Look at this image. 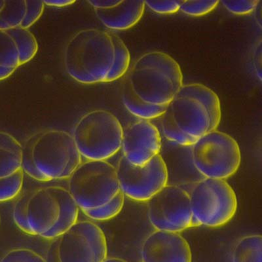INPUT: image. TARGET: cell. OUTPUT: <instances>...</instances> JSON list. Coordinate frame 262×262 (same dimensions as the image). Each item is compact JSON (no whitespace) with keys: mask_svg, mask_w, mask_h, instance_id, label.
<instances>
[{"mask_svg":"<svg viewBox=\"0 0 262 262\" xmlns=\"http://www.w3.org/2000/svg\"><path fill=\"white\" fill-rule=\"evenodd\" d=\"M161 134L149 121L140 120L123 130L121 148L123 157L133 165L142 167L160 154Z\"/></svg>","mask_w":262,"mask_h":262,"instance_id":"7c38bea8","label":"cell"},{"mask_svg":"<svg viewBox=\"0 0 262 262\" xmlns=\"http://www.w3.org/2000/svg\"><path fill=\"white\" fill-rule=\"evenodd\" d=\"M142 262H191L189 243L179 233L156 230L145 238L140 250Z\"/></svg>","mask_w":262,"mask_h":262,"instance_id":"4fadbf2b","label":"cell"},{"mask_svg":"<svg viewBox=\"0 0 262 262\" xmlns=\"http://www.w3.org/2000/svg\"><path fill=\"white\" fill-rule=\"evenodd\" d=\"M219 3V1H181L180 11L185 15L201 16L212 12Z\"/></svg>","mask_w":262,"mask_h":262,"instance_id":"83f0119b","label":"cell"},{"mask_svg":"<svg viewBox=\"0 0 262 262\" xmlns=\"http://www.w3.org/2000/svg\"><path fill=\"white\" fill-rule=\"evenodd\" d=\"M60 262H102L107 258L106 236L97 224L78 221L58 237Z\"/></svg>","mask_w":262,"mask_h":262,"instance_id":"8fae6325","label":"cell"},{"mask_svg":"<svg viewBox=\"0 0 262 262\" xmlns=\"http://www.w3.org/2000/svg\"><path fill=\"white\" fill-rule=\"evenodd\" d=\"M59 217V205L49 186L33 190L27 210V224L32 235L41 237L55 226Z\"/></svg>","mask_w":262,"mask_h":262,"instance_id":"5bb4252c","label":"cell"},{"mask_svg":"<svg viewBox=\"0 0 262 262\" xmlns=\"http://www.w3.org/2000/svg\"><path fill=\"white\" fill-rule=\"evenodd\" d=\"M165 112L182 133L195 139L217 130L222 118L217 95L198 83L183 84Z\"/></svg>","mask_w":262,"mask_h":262,"instance_id":"3957f363","label":"cell"},{"mask_svg":"<svg viewBox=\"0 0 262 262\" xmlns=\"http://www.w3.org/2000/svg\"><path fill=\"white\" fill-rule=\"evenodd\" d=\"M124 203H125V195L120 191L107 204L97 209L84 210L82 212L93 221H109L120 213L123 209Z\"/></svg>","mask_w":262,"mask_h":262,"instance_id":"603a6c76","label":"cell"},{"mask_svg":"<svg viewBox=\"0 0 262 262\" xmlns=\"http://www.w3.org/2000/svg\"><path fill=\"white\" fill-rule=\"evenodd\" d=\"M123 133L122 125L114 114L98 109L81 117L72 137L81 158L106 161L120 150Z\"/></svg>","mask_w":262,"mask_h":262,"instance_id":"277c9868","label":"cell"},{"mask_svg":"<svg viewBox=\"0 0 262 262\" xmlns=\"http://www.w3.org/2000/svg\"><path fill=\"white\" fill-rule=\"evenodd\" d=\"M58 237L52 240L46 253V262H60L57 253Z\"/></svg>","mask_w":262,"mask_h":262,"instance_id":"d6a6232c","label":"cell"},{"mask_svg":"<svg viewBox=\"0 0 262 262\" xmlns=\"http://www.w3.org/2000/svg\"><path fill=\"white\" fill-rule=\"evenodd\" d=\"M145 2L119 1L112 8L95 9L96 16L105 27L112 30H125L137 25L144 13Z\"/></svg>","mask_w":262,"mask_h":262,"instance_id":"9a60e30c","label":"cell"},{"mask_svg":"<svg viewBox=\"0 0 262 262\" xmlns=\"http://www.w3.org/2000/svg\"><path fill=\"white\" fill-rule=\"evenodd\" d=\"M147 215L156 230L179 233L200 226L191 212L189 195L184 189L167 185L147 201Z\"/></svg>","mask_w":262,"mask_h":262,"instance_id":"9c48e42d","label":"cell"},{"mask_svg":"<svg viewBox=\"0 0 262 262\" xmlns=\"http://www.w3.org/2000/svg\"><path fill=\"white\" fill-rule=\"evenodd\" d=\"M221 3L229 12L234 14V15H246L254 12L255 9L260 3V1H258V0L222 1Z\"/></svg>","mask_w":262,"mask_h":262,"instance_id":"f546056e","label":"cell"},{"mask_svg":"<svg viewBox=\"0 0 262 262\" xmlns=\"http://www.w3.org/2000/svg\"><path fill=\"white\" fill-rule=\"evenodd\" d=\"M102 262H128L125 259L116 258V257H107Z\"/></svg>","mask_w":262,"mask_h":262,"instance_id":"d590c367","label":"cell"},{"mask_svg":"<svg viewBox=\"0 0 262 262\" xmlns=\"http://www.w3.org/2000/svg\"><path fill=\"white\" fill-rule=\"evenodd\" d=\"M4 4V1H0V10H1L2 7H3Z\"/></svg>","mask_w":262,"mask_h":262,"instance_id":"8d00e7d4","label":"cell"},{"mask_svg":"<svg viewBox=\"0 0 262 262\" xmlns=\"http://www.w3.org/2000/svg\"><path fill=\"white\" fill-rule=\"evenodd\" d=\"M261 40L257 43L256 47L252 54V64L255 71L257 75V78L259 81H261Z\"/></svg>","mask_w":262,"mask_h":262,"instance_id":"1f68e13d","label":"cell"},{"mask_svg":"<svg viewBox=\"0 0 262 262\" xmlns=\"http://www.w3.org/2000/svg\"><path fill=\"white\" fill-rule=\"evenodd\" d=\"M60 207L59 220L55 226L41 237L53 240L78 222L79 208L68 189L60 186H49Z\"/></svg>","mask_w":262,"mask_h":262,"instance_id":"2e32d148","label":"cell"},{"mask_svg":"<svg viewBox=\"0 0 262 262\" xmlns=\"http://www.w3.org/2000/svg\"><path fill=\"white\" fill-rule=\"evenodd\" d=\"M193 216L200 226L219 228L228 224L237 210L235 191L225 180L206 179L189 195Z\"/></svg>","mask_w":262,"mask_h":262,"instance_id":"ba28073f","label":"cell"},{"mask_svg":"<svg viewBox=\"0 0 262 262\" xmlns=\"http://www.w3.org/2000/svg\"><path fill=\"white\" fill-rule=\"evenodd\" d=\"M22 151V144L12 135L0 130V179L21 170Z\"/></svg>","mask_w":262,"mask_h":262,"instance_id":"e0dca14e","label":"cell"},{"mask_svg":"<svg viewBox=\"0 0 262 262\" xmlns=\"http://www.w3.org/2000/svg\"><path fill=\"white\" fill-rule=\"evenodd\" d=\"M32 136L26 140L24 144L22 145V164H21V170H23L24 174L25 173L28 176L31 177L33 179L37 180V181L49 182V180L44 177L43 174H41L37 170L36 167H35L32 158Z\"/></svg>","mask_w":262,"mask_h":262,"instance_id":"4316f807","label":"cell"},{"mask_svg":"<svg viewBox=\"0 0 262 262\" xmlns=\"http://www.w3.org/2000/svg\"><path fill=\"white\" fill-rule=\"evenodd\" d=\"M116 168L120 190L130 200L148 201L167 185V167L160 154L142 167L122 156Z\"/></svg>","mask_w":262,"mask_h":262,"instance_id":"30bf717a","label":"cell"},{"mask_svg":"<svg viewBox=\"0 0 262 262\" xmlns=\"http://www.w3.org/2000/svg\"><path fill=\"white\" fill-rule=\"evenodd\" d=\"M9 34L15 39L20 51L21 65L32 60L38 51V43L34 35L29 29L15 28L9 30Z\"/></svg>","mask_w":262,"mask_h":262,"instance_id":"7402d4cb","label":"cell"},{"mask_svg":"<svg viewBox=\"0 0 262 262\" xmlns=\"http://www.w3.org/2000/svg\"><path fill=\"white\" fill-rule=\"evenodd\" d=\"M19 49L7 30H0V81L10 77L20 67Z\"/></svg>","mask_w":262,"mask_h":262,"instance_id":"ac0fdd59","label":"cell"},{"mask_svg":"<svg viewBox=\"0 0 262 262\" xmlns=\"http://www.w3.org/2000/svg\"><path fill=\"white\" fill-rule=\"evenodd\" d=\"M232 262H262V237L260 235L245 236L234 246Z\"/></svg>","mask_w":262,"mask_h":262,"instance_id":"ffe728a7","label":"cell"},{"mask_svg":"<svg viewBox=\"0 0 262 262\" xmlns=\"http://www.w3.org/2000/svg\"><path fill=\"white\" fill-rule=\"evenodd\" d=\"M24 172L22 170L12 176L0 179V203L6 202L17 198L22 191Z\"/></svg>","mask_w":262,"mask_h":262,"instance_id":"d4e9b609","label":"cell"},{"mask_svg":"<svg viewBox=\"0 0 262 262\" xmlns=\"http://www.w3.org/2000/svg\"><path fill=\"white\" fill-rule=\"evenodd\" d=\"M32 136L35 167L49 181L69 179L82 163L73 137L67 131L47 129Z\"/></svg>","mask_w":262,"mask_h":262,"instance_id":"5b68a950","label":"cell"},{"mask_svg":"<svg viewBox=\"0 0 262 262\" xmlns=\"http://www.w3.org/2000/svg\"><path fill=\"white\" fill-rule=\"evenodd\" d=\"M33 190H27L20 192L13 206V217L14 222L23 232L32 235L31 231L27 221V205Z\"/></svg>","mask_w":262,"mask_h":262,"instance_id":"484cf974","label":"cell"},{"mask_svg":"<svg viewBox=\"0 0 262 262\" xmlns=\"http://www.w3.org/2000/svg\"><path fill=\"white\" fill-rule=\"evenodd\" d=\"M121 98L126 110L133 116L141 119V120L149 121L160 118L167 109V106H152L140 101L123 86Z\"/></svg>","mask_w":262,"mask_h":262,"instance_id":"44dd1931","label":"cell"},{"mask_svg":"<svg viewBox=\"0 0 262 262\" xmlns=\"http://www.w3.org/2000/svg\"><path fill=\"white\" fill-rule=\"evenodd\" d=\"M127 74L123 86L140 101L152 106H167L183 85L179 63L162 51L143 54Z\"/></svg>","mask_w":262,"mask_h":262,"instance_id":"7a4b0ae2","label":"cell"},{"mask_svg":"<svg viewBox=\"0 0 262 262\" xmlns=\"http://www.w3.org/2000/svg\"><path fill=\"white\" fill-rule=\"evenodd\" d=\"M28 15V1H4L0 10V30H9L18 27L27 29Z\"/></svg>","mask_w":262,"mask_h":262,"instance_id":"d6986e66","label":"cell"},{"mask_svg":"<svg viewBox=\"0 0 262 262\" xmlns=\"http://www.w3.org/2000/svg\"><path fill=\"white\" fill-rule=\"evenodd\" d=\"M119 1L116 0H96V1H88V3L90 4L94 9H105L112 8L119 3Z\"/></svg>","mask_w":262,"mask_h":262,"instance_id":"836d02e7","label":"cell"},{"mask_svg":"<svg viewBox=\"0 0 262 262\" xmlns=\"http://www.w3.org/2000/svg\"><path fill=\"white\" fill-rule=\"evenodd\" d=\"M68 180V190L82 211L107 204L121 191L116 168L106 161L82 162Z\"/></svg>","mask_w":262,"mask_h":262,"instance_id":"8992f818","label":"cell"},{"mask_svg":"<svg viewBox=\"0 0 262 262\" xmlns=\"http://www.w3.org/2000/svg\"><path fill=\"white\" fill-rule=\"evenodd\" d=\"M130 62L125 43L118 35L106 30H79L64 49L66 71L74 80L85 85L118 80L127 74Z\"/></svg>","mask_w":262,"mask_h":262,"instance_id":"6da1fadb","label":"cell"},{"mask_svg":"<svg viewBox=\"0 0 262 262\" xmlns=\"http://www.w3.org/2000/svg\"><path fill=\"white\" fill-rule=\"evenodd\" d=\"M191 154L194 167L207 179H228L237 171L242 161L236 140L217 130L196 139Z\"/></svg>","mask_w":262,"mask_h":262,"instance_id":"52a82bcc","label":"cell"},{"mask_svg":"<svg viewBox=\"0 0 262 262\" xmlns=\"http://www.w3.org/2000/svg\"><path fill=\"white\" fill-rule=\"evenodd\" d=\"M45 6L55 7V8H64V7L72 6L76 3L74 0H63V1H43Z\"/></svg>","mask_w":262,"mask_h":262,"instance_id":"e575fe53","label":"cell"},{"mask_svg":"<svg viewBox=\"0 0 262 262\" xmlns=\"http://www.w3.org/2000/svg\"><path fill=\"white\" fill-rule=\"evenodd\" d=\"M160 125L163 137L172 143L180 146L189 147L195 143L196 139L182 133L172 122L168 115L165 114L161 117Z\"/></svg>","mask_w":262,"mask_h":262,"instance_id":"cb8c5ba5","label":"cell"},{"mask_svg":"<svg viewBox=\"0 0 262 262\" xmlns=\"http://www.w3.org/2000/svg\"><path fill=\"white\" fill-rule=\"evenodd\" d=\"M181 1L145 2V5L152 11L161 15H171L180 11Z\"/></svg>","mask_w":262,"mask_h":262,"instance_id":"4dcf8cb0","label":"cell"},{"mask_svg":"<svg viewBox=\"0 0 262 262\" xmlns=\"http://www.w3.org/2000/svg\"><path fill=\"white\" fill-rule=\"evenodd\" d=\"M0 262H46V259L31 249L19 248L10 250Z\"/></svg>","mask_w":262,"mask_h":262,"instance_id":"f1b7e54d","label":"cell"}]
</instances>
